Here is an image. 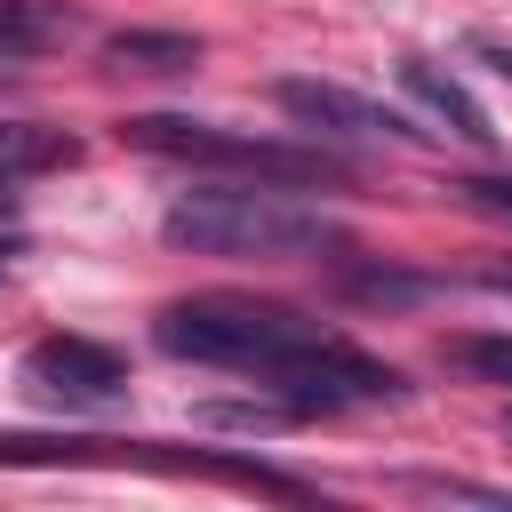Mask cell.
Instances as JSON below:
<instances>
[{"label":"cell","mask_w":512,"mask_h":512,"mask_svg":"<svg viewBox=\"0 0 512 512\" xmlns=\"http://www.w3.org/2000/svg\"><path fill=\"white\" fill-rule=\"evenodd\" d=\"M448 360H456V368H472V376L512 384V336H448Z\"/></svg>","instance_id":"obj_11"},{"label":"cell","mask_w":512,"mask_h":512,"mask_svg":"<svg viewBox=\"0 0 512 512\" xmlns=\"http://www.w3.org/2000/svg\"><path fill=\"white\" fill-rule=\"evenodd\" d=\"M64 40H80V16L72 8H56V0H0V48L8 56H48V48H64Z\"/></svg>","instance_id":"obj_8"},{"label":"cell","mask_w":512,"mask_h":512,"mask_svg":"<svg viewBox=\"0 0 512 512\" xmlns=\"http://www.w3.org/2000/svg\"><path fill=\"white\" fill-rule=\"evenodd\" d=\"M264 392H272L280 408H296V416H328V408H360V400H400L408 384H400V368L368 360L360 344L320 336V344H304L288 368H272Z\"/></svg>","instance_id":"obj_4"},{"label":"cell","mask_w":512,"mask_h":512,"mask_svg":"<svg viewBox=\"0 0 512 512\" xmlns=\"http://www.w3.org/2000/svg\"><path fill=\"white\" fill-rule=\"evenodd\" d=\"M0 232H16V176L0 168Z\"/></svg>","instance_id":"obj_15"},{"label":"cell","mask_w":512,"mask_h":512,"mask_svg":"<svg viewBox=\"0 0 512 512\" xmlns=\"http://www.w3.org/2000/svg\"><path fill=\"white\" fill-rule=\"evenodd\" d=\"M472 56H480V64H488V72L512 88V40H488V32H472Z\"/></svg>","instance_id":"obj_14"},{"label":"cell","mask_w":512,"mask_h":512,"mask_svg":"<svg viewBox=\"0 0 512 512\" xmlns=\"http://www.w3.org/2000/svg\"><path fill=\"white\" fill-rule=\"evenodd\" d=\"M448 200L456 208H480L496 224H512V176H448Z\"/></svg>","instance_id":"obj_12"},{"label":"cell","mask_w":512,"mask_h":512,"mask_svg":"<svg viewBox=\"0 0 512 512\" xmlns=\"http://www.w3.org/2000/svg\"><path fill=\"white\" fill-rule=\"evenodd\" d=\"M400 88L448 128V136H464V144H496V128H488V112H480V96L456 80V72H440L432 56H400Z\"/></svg>","instance_id":"obj_7"},{"label":"cell","mask_w":512,"mask_h":512,"mask_svg":"<svg viewBox=\"0 0 512 512\" xmlns=\"http://www.w3.org/2000/svg\"><path fill=\"white\" fill-rule=\"evenodd\" d=\"M160 232L192 256H232V264H296V256H320L336 248V224L320 208H296L288 192H272L264 176L248 184H200L184 192Z\"/></svg>","instance_id":"obj_1"},{"label":"cell","mask_w":512,"mask_h":512,"mask_svg":"<svg viewBox=\"0 0 512 512\" xmlns=\"http://www.w3.org/2000/svg\"><path fill=\"white\" fill-rule=\"evenodd\" d=\"M480 288H496V296H512V264H488V272H480Z\"/></svg>","instance_id":"obj_16"},{"label":"cell","mask_w":512,"mask_h":512,"mask_svg":"<svg viewBox=\"0 0 512 512\" xmlns=\"http://www.w3.org/2000/svg\"><path fill=\"white\" fill-rule=\"evenodd\" d=\"M80 160V144L64 128H32V120H0V168L8 176H32V168H64Z\"/></svg>","instance_id":"obj_10"},{"label":"cell","mask_w":512,"mask_h":512,"mask_svg":"<svg viewBox=\"0 0 512 512\" xmlns=\"http://www.w3.org/2000/svg\"><path fill=\"white\" fill-rule=\"evenodd\" d=\"M272 104H280L288 120L320 128V136H384V144H416V136H424L408 112H392V104L344 88V80H272Z\"/></svg>","instance_id":"obj_6"},{"label":"cell","mask_w":512,"mask_h":512,"mask_svg":"<svg viewBox=\"0 0 512 512\" xmlns=\"http://www.w3.org/2000/svg\"><path fill=\"white\" fill-rule=\"evenodd\" d=\"M408 488H424V496H464V504H512L504 488H480V480H448V472H416Z\"/></svg>","instance_id":"obj_13"},{"label":"cell","mask_w":512,"mask_h":512,"mask_svg":"<svg viewBox=\"0 0 512 512\" xmlns=\"http://www.w3.org/2000/svg\"><path fill=\"white\" fill-rule=\"evenodd\" d=\"M120 144H136V152H152V160H184V168L264 176V184H336V176H344V160H328V152H312V144L216 128V120H192V112H136V120H120Z\"/></svg>","instance_id":"obj_3"},{"label":"cell","mask_w":512,"mask_h":512,"mask_svg":"<svg viewBox=\"0 0 512 512\" xmlns=\"http://www.w3.org/2000/svg\"><path fill=\"white\" fill-rule=\"evenodd\" d=\"M320 336H328L320 320H304L288 304H256V296H184V304H160V320H152V344L168 360L232 368V376H256V384Z\"/></svg>","instance_id":"obj_2"},{"label":"cell","mask_w":512,"mask_h":512,"mask_svg":"<svg viewBox=\"0 0 512 512\" xmlns=\"http://www.w3.org/2000/svg\"><path fill=\"white\" fill-rule=\"evenodd\" d=\"M16 376L48 408H120L128 400V360L104 352V344H88V336H40Z\"/></svg>","instance_id":"obj_5"},{"label":"cell","mask_w":512,"mask_h":512,"mask_svg":"<svg viewBox=\"0 0 512 512\" xmlns=\"http://www.w3.org/2000/svg\"><path fill=\"white\" fill-rule=\"evenodd\" d=\"M16 72H24V56H8V48H0V80H16Z\"/></svg>","instance_id":"obj_17"},{"label":"cell","mask_w":512,"mask_h":512,"mask_svg":"<svg viewBox=\"0 0 512 512\" xmlns=\"http://www.w3.org/2000/svg\"><path fill=\"white\" fill-rule=\"evenodd\" d=\"M104 64L112 72H192L200 64V40L192 32H112L104 40Z\"/></svg>","instance_id":"obj_9"}]
</instances>
